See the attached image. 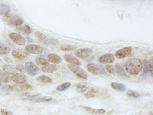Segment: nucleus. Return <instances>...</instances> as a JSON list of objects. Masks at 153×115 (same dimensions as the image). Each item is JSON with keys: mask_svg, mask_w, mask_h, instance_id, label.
I'll list each match as a JSON object with an SVG mask.
<instances>
[{"mask_svg": "<svg viewBox=\"0 0 153 115\" xmlns=\"http://www.w3.org/2000/svg\"><path fill=\"white\" fill-rule=\"evenodd\" d=\"M143 67V62L138 58H131L125 64L126 71L132 75H137L141 71Z\"/></svg>", "mask_w": 153, "mask_h": 115, "instance_id": "1", "label": "nucleus"}, {"mask_svg": "<svg viewBox=\"0 0 153 115\" xmlns=\"http://www.w3.org/2000/svg\"><path fill=\"white\" fill-rule=\"evenodd\" d=\"M64 59H65L66 62H67L68 63L70 64H74L76 66H80L81 64V62H80V60H78V58L75 57L73 55H71V54H65L64 55Z\"/></svg>", "mask_w": 153, "mask_h": 115, "instance_id": "11", "label": "nucleus"}, {"mask_svg": "<svg viewBox=\"0 0 153 115\" xmlns=\"http://www.w3.org/2000/svg\"><path fill=\"white\" fill-rule=\"evenodd\" d=\"M98 92V90L96 89V88H92L89 90V92L88 93H93V94H95V93H97Z\"/></svg>", "mask_w": 153, "mask_h": 115, "instance_id": "41", "label": "nucleus"}, {"mask_svg": "<svg viewBox=\"0 0 153 115\" xmlns=\"http://www.w3.org/2000/svg\"><path fill=\"white\" fill-rule=\"evenodd\" d=\"M83 109L91 112L96 113V114H104V113H105V110L104 109H93L89 108V107H83Z\"/></svg>", "mask_w": 153, "mask_h": 115, "instance_id": "22", "label": "nucleus"}, {"mask_svg": "<svg viewBox=\"0 0 153 115\" xmlns=\"http://www.w3.org/2000/svg\"><path fill=\"white\" fill-rule=\"evenodd\" d=\"M148 68L149 73H150L151 76H152V58H151L150 61H148Z\"/></svg>", "mask_w": 153, "mask_h": 115, "instance_id": "36", "label": "nucleus"}, {"mask_svg": "<svg viewBox=\"0 0 153 115\" xmlns=\"http://www.w3.org/2000/svg\"><path fill=\"white\" fill-rule=\"evenodd\" d=\"M70 86H71V83H69V82H66V83H62V84H61L59 85V86H57V88H56V91H66V90H67Z\"/></svg>", "mask_w": 153, "mask_h": 115, "instance_id": "25", "label": "nucleus"}, {"mask_svg": "<svg viewBox=\"0 0 153 115\" xmlns=\"http://www.w3.org/2000/svg\"><path fill=\"white\" fill-rule=\"evenodd\" d=\"M0 14L4 15L8 19L11 18V13H10V8L7 4H2L0 5Z\"/></svg>", "mask_w": 153, "mask_h": 115, "instance_id": "13", "label": "nucleus"}, {"mask_svg": "<svg viewBox=\"0 0 153 115\" xmlns=\"http://www.w3.org/2000/svg\"><path fill=\"white\" fill-rule=\"evenodd\" d=\"M115 69H116V71H117V72L119 75L122 76L127 77L126 73V71H124V69H123V68L121 67V65H119V64H117V65L115 66Z\"/></svg>", "mask_w": 153, "mask_h": 115, "instance_id": "26", "label": "nucleus"}, {"mask_svg": "<svg viewBox=\"0 0 153 115\" xmlns=\"http://www.w3.org/2000/svg\"><path fill=\"white\" fill-rule=\"evenodd\" d=\"M11 80L17 84H24L27 81V77L23 73H16L11 76Z\"/></svg>", "mask_w": 153, "mask_h": 115, "instance_id": "10", "label": "nucleus"}, {"mask_svg": "<svg viewBox=\"0 0 153 115\" xmlns=\"http://www.w3.org/2000/svg\"><path fill=\"white\" fill-rule=\"evenodd\" d=\"M16 69L17 71H20L21 73H24V72H25V67L22 65V64H17V65L16 66Z\"/></svg>", "mask_w": 153, "mask_h": 115, "instance_id": "37", "label": "nucleus"}, {"mask_svg": "<svg viewBox=\"0 0 153 115\" xmlns=\"http://www.w3.org/2000/svg\"><path fill=\"white\" fill-rule=\"evenodd\" d=\"M1 85H2V82H1V80H0V86H1Z\"/></svg>", "mask_w": 153, "mask_h": 115, "instance_id": "42", "label": "nucleus"}, {"mask_svg": "<svg viewBox=\"0 0 153 115\" xmlns=\"http://www.w3.org/2000/svg\"><path fill=\"white\" fill-rule=\"evenodd\" d=\"M25 51L33 54H40L42 53L43 48L38 45H28L25 46Z\"/></svg>", "mask_w": 153, "mask_h": 115, "instance_id": "5", "label": "nucleus"}, {"mask_svg": "<svg viewBox=\"0 0 153 115\" xmlns=\"http://www.w3.org/2000/svg\"><path fill=\"white\" fill-rule=\"evenodd\" d=\"M11 54H12V56L15 59L19 60L25 59L28 56V52H25V50H20V49H15L11 52Z\"/></svg>", "mask_w": 153, "mask_h": 115, "instance_id": "8", "label": "nucleus"}, {"mask_svg": "<svg viewBox=\"0 0 153 115\" xmlns=\"http://www.w3.org/2000/svg\"><path fill=\"white\" fill-rule=\"evenodd\" d=\"M22 30H23V32L25 33V34H30V33H31V31H32L31 28H30V26H27V25H25V26H23Z\"/></svg>", "mask_w": 153, "mask_h": 115, "instance_id": "35", "label": "nucleus"}, {"mask_svg": "<svg viewBox=\"0 0 153 115\" xmlns=\"http://www.w3.org/2000/svg\"><path fill=\"white\" fill-rule=\"evenodd\" d=\"M76 49H77V47L73 45H64L61 46V50L62 51H74Z\"/></svg>", "mask_w": 153, "mask_h": 115, "instance_id": "23", "label": "nucleus"}, {"mask_svg": "<svg viewBox=\"0 0 153 115\" xmlns=\"http://www.w3.org/2000/svg\"><path fill=\"white\" fill-rule=\"evenodd\" d=\"M111 86L112 88H114V90H117V91H119V92H124L126 91L125 85L123 84H121V83L112 82V83H111Z\"/></svg>", "mask_w": 153, "mask_h": 115, "instance_id": "21", "label": "nucleus"}, {"mask_svg": "<svg viewBox=\"0 0 153 115\" xmlns=\"http://www.w3.org/2000/svg\"><path fill=\"white\" fill-rule=\"evenodd\" d=\"M0 80L3 83H9L11 80V77L6 72L0 70Z\"/></svg>", "mask_w": 153, "mask_h": 115, "instance_id": "20", "label": "nucleus"}, {"mask_svg": "<svg viewBox=\"0 0 153 115\" xmlns=\"http://www.w3.org/2000/svg\"><path fill=\"white\" fill-rule=\"evenodd\" d=\"M127 95L130 97H133V98H138L140 97V93L136 92V91H133L130 90V91H127Z\"/></svg>", "mask_w": 153, "mask_h": 115, "instance_id": "28", "label": "nucleus"}, {"mask_svg": "<svg viewBox=\"0 0 153 115\" xmlns=\"http://www.w3.org/2000/svg\"><path fill=\"white\" fill-rule=\"evenodd\" d=\"M76 90L79 93H84L88 90V87L83 84H77L76 85Z\"/></svg>", "mask_w": 153, "mask_h": 115, "instance_id": "30", "label": "nucleus"}, {"mask_svg": "<svg viewBox=\"0 0 153 115\" xmlns=\"http://www.w3.org/2000/svg\"><path fill=\"white\" fill-rule=\"evenodd\" d=\"M115 56L112 54H106L100 56L98 61L101 64H111L114 62Z\"/></svg>", "mask_w": 153, "mask_h": 115, "instance_id": "9", "label": "nucleus"}, {"mask_svg": "<svg viewBox=\"0 0 153 115\" xmlns=\"http://www.w3.org/2000/svg\"><path fill=\"white\" fill-rule=\"evenodd\" d=\"M19 88H21L20 90H28L32 88V85L27 84V83H24V84L21 85L20 87H19Z\"/></svg>", "mask_w": 153, "mask_h": 115, "instance_id": "39", "label": "nucleus"}, {"mask_svg": "<svg viewBox=\"0 0 153 115\" xmlns=\"http://www.w3.org/2000/svg\"><path fill=\"white\" fill-rule=\"evenodd\" d=\"M35 36H36L37 38H38V39H39V40H42V41H43L44 40H45V39L47 38L46 37H45V36L44 34H42V33L39 32V31H37V32H35Z\"/></svg>", "mask_w": 153, "mask_h": 115, "instance_id": "33", "label": "nucleus"}, {"mask_svg": "<svg viewBox=\"0 0 153 115\" xmlns=\"http://www.w3.org/2000/svg\"><path fill=\"white\" fill-rule=\"evenodd\" d=\"M3 70L4 71L6 72V73H8V74H15L16 73V67H14V66L13 65H10V64H4L3 66Z\"/></svg>", "mask_w": 153, "mask_h": 115, "instance_id": "16", "label": "nucleus"}, {"mask_svg": "<svg viewBox=\"0 0 153 115\" xmlns=\"http://www.w3.org/2000/svg\"><path fill=\"white\" fill-rule=\"evenodd\" d=\"M68 69H69L71 71L73 72L78 77L80 78V79H88V75L87 73L85 71V70L81 69L79 67L76 65H71V64H69L68 65Z\"/></svg>", "mask_w": 153, "mask_h": 115, "instance_id": "3", "label": "nucleus"}, {"mask_svg": "<svg viewBox=\"0 0 153 115\" xmlns=\"http://www.w3.org/2000/svg\"><path fill=\"white\" fill-rule=\"evenodd\" d=\"M25 69L27 73L30 76H35L40 72V68L32 62H26L25 64Z\"/></svg>", "mask_w": 153, "mask_h": 115, "instance_id": "2", "label": "nucleus"}, {"mask_svg": "<svg viewBox=\"0 0 153 115\" xmlns=\"http://www.w3.org/2000/svg\"><path fill=\"white\" fill-rule=\"evenodd\" d=\"M87 69L88 70V71H90V73L95 75L98 74V64L93 63L88 64L87 66Z\"/></svg>", "mask_w": 153, "mask_h": 115, "instance_id": "18", "label": "nucleus"}, {"mask_svg": "<svg viewBox=\"0 0 153 115\" xmlns=\"http://www.w3.org/2000/svg\"><path fill=\"white\" fill-rule=\"evenodd\" d=\"M11 52V48L9 46L2 42H0V54L6 55Z\"/></svg>", "mask_w": 153, "mask_h": 115, "instance_id": "17", "label": "nucleus"}, {"mask_svg": "<svg viewBox=\"0 0 153 115\" xmlns=\"http://www.w3.org/2000/svg\"><path fill=\"white\" fill-rule=\"evenodd\" d=\"M36 63L38 65H40V66H45V65H48L49 64V62L48 60H47L46 59H45L44 57H41V56H39V57H37L36 58Z\"/></svg>", "mask_w": 153, "mask_h": 115, "instance_id": "24", "label": "nucleus"}, {"mask_svg": "<svg viewBox=\"0 0 153 115\" xmlns=\"http://www.w3.org/2000/svg\"><path fill=\"white\" fill-rule=\"evenodd\" d=\"M54 99L51 97H35V98H33L31 101L34 102H50V101H52Z\"/></svg>", "mask_w": 153, "mask_h": 115, "instance_id": "19", "label": "nucleus"}, {"mask_svg": "<svg viewBox=\"0 0 153 115\" xmlns=\"http://www.w3.org/2000/svg\"><path fill=\"white\" fill-rule=\"evenodd\" d=\"M106 70H107V71L109 72V73H111V74H114L116 72L114 68L112 65H110V64H107V65L106 66Z\"/></svg>", "mask_w": 153, "mask_h": 115, "instance_id": "32", "label": "nucleus"}, {"mask_svg": "<svg viewBox=\"0 0 153 115\" xmlns=\"http://www.w3.org/2000/svg\"><path fill=\"white\" fill-rule=\"evenodd\" d=\"M42 42H44L45 44L49 45H56L59 43V40L54 38H46L45 40H43Z\"/></svg>", "mask_w": 153, "mask_h": 115, "instance_id": "29", "label": "nucleus"}, {"mask_svg": "<svg viewBox=\"0 0 153 115\" xmlns=\"http://www.w3.org/2000/svg\"><path fill=\"white\" fill-rule=\"evenodd\" d=\"M38 81L41 82V83H52V80L50 79V77L47 76H40V77H38V79H37Z\"/></svg>", "mask_w": 153, "mask_h": 115, "instance_id": "27", "label": "nucleus"}, {"mask_svg": "<svg viewBox=\"0 0 153 115\" xmlns=\"http://www.w3.org/2000/svg\"><path fill=\"white\" fill-rule=\"evenodd\" d=\"M133 49L131 47H124L119 50L118 51L115 53V56L118 59H123V58L126 57L130 55V54L132 52Z\"/></svg>", "mask_w": 153, "mask_h": 115, "instance_id": "7", "label": "nucleus"}, {"mask_svg": "<svg viewBox=\"0 0 153 115\" xmlns=\"http://www.w3.org/2000/svg\"><path fill=\"white\" fill-rule=\"evenodd\" d=\"M0 112H1V115H14L11 111L5 110V109H1V110H0Z\"/></svg>", "mask_w": 153, "mask_h": 115, "instance_id": "38", "label": "nucleus"}, {"mask_svg": "<svg viewBox=\"0 0 153 115\" xmlns=\"http://www.w3.org/2000/svg\"><path fill=\"white\" fill-rule=\"evenodd\" d=\"M93 53V50L91 48H82L76 50L75 55L80 59H86L89 57Z\"/></svg>", "mask_w": 153, "mask_h": 115, "instance_id": "4", "label": "nucleus"}, {"mask_svg": "<svg viewBox=\"0 0 153 115\" xmlns=\"http://www.w3.org/2000/svg\"><path fill=\"white\" fill-rule=\"evenodd\" d=\"M9 38L13 42L19 45H23L26 42L25 39L22 36H21L20 34L16 33H11L9 34Z\"/></svg>", "mask_w": 153, "mask_h": 115, "instance_id": "6", "label": "nucleus"}, {"mask_svg": "<svg viewBox=\"0 0 153 115\" xmlns=\"http://www.w3.org/2000/svg\"><path fill=\"white\" fill-rule=\"evenodd\" d=\"M85 97L86 98H91V97H95V94H93V93H88L85 94Z\"/></svg>", "mask_w": 153, "mask_h": 115, "instance_id": "40", "label": "nucleus"}, {"mask_svg": "<svg viewBox=\"0 0 153 115\" xmlns=\"http://www.w3.org/2000/svg\"><path fill=\"white\" fill-rule=\"evenodd\" d=\"M48 62H50L51 63L58 64L62 62V58L56 54H50L48 56Z\"/></svg>", "mask_w": 153, "mask_h": 115, "instance_id": "14", "label": "nucleus"}, {"mask_svg": "<svg viewBox=\"0 0 153 115\" xmlns=\"http://www.w3.org/2000/svg\"><path fill=\"white\" fill-rule=\"evenodd\" d=\"M41 70L45 73H54L57 70V67L54 64H48V65L42 67Z\"/></svg>", "mask_w": 153, "mask_h": 115, "instance_id": "15", "label": "nucleus"}, {"mask_svg": "<svg viewBox=\"0 0 153 115\" xmlns=\"http://www.w3.org/2000/svg\"><path fill=\"white\" fill-rule=\"evenodd\" d=\"M98 74H102V75H106L107 74V72L105 71V67L102 65H98Z\"/></svg>", "mask_w": 153, "mask_h": 115, "instance_id": "34", "label": "nucleus"}, {"mask_svg": "<svg viewBox=\"0 0 153 115\" xmlns=\"http://www.w3.org/2000/svg\"><path fill=\"white\" fill-rule=\"evenodd\" d=\"M1 90L2 91H4V92H11V91H13L14 90V87L12 86V85H3Z\"/></svg>", "mask_w": 153, "mask_h": 115, "instance_id": "31", "label": "nucleus"}, {"mask_svg": "<svg viewBox=\"0 0 153 115\" xmlns=\"http://www.w3.org/2000/svg\"><path fill=\"white\" fill-rule=\"evenodd\" d=\"M23 23V20L21 17H19V16L17 15H14L13 16L11 17L9 19V24L11 25H13L15 26H19L21 25H22Z\"/></svg>", "mask_w": 153, "mask_h": 115, "instance_id": "12", "label": "nucleus"}]
</instances>
